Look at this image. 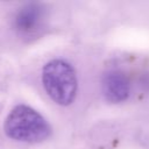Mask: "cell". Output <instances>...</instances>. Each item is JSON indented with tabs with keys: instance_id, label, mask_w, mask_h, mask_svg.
<instances>
[{
	"instance_id": "6da1fadb",
	"label": "cell",
	"mask_w": 149,
	"mask_h": 149,
	"mask_svg": "<svg viewBox=\"0 0 149 149\" xmlns=\"http://www.w3.org/2000/svg\"><path fill=\"white\" fill-rule=\"evenodd\" d=\"M3 128L8 137L27 143L42 142L51 134L49 122L28 105L15 106L7 115Z\"/></svg>"
},
{
	"instance_id": "7a4b0ae2",
	"label": "cell",
	"mask_w": 149,
	"mask_h": 149,
	"mask_svg": "<svg viewBox=\"0 0 149 149\" xmlns=\"http://www.w3.org/2000/svg\"><path fill=\"white\" fill-rule=\"evenodd\" d=\"M42 83L48 95L61 106L72 104L76 98L78 88L76 70L64 59H52L44 64Z\"/></svg>"
},
{
	"instance_id": "3957f363",
	"label": "cell",
	"mask_w": 149,
	"mask_h": 149,
	"mask_svg": "<svg viewBox=\"0 0 149 149\" xmlns=\"http://www.w3.org/2000/svg\"><path fill=\"white\" fill-rule=\"evenodd\" d=\"M44 19L45 10L42 5L36 2L26 3L15 13L13 27L19 35L29 37L37 34L44 23Z\"/></svg>"
},
{
	"instance_id": "277c9868",
	"label": "cell",
	"mask_w": 149,
	"mask_h": 149,
	"mask_svg": "<svg viewBox=\"0 0 149 149\" xmlns=\"http://www.w3.org/2000/svg\"><path fill=\"white\" fill-rule=\"evenodd\" d=\"M102 93L111 102L125 101L130 93V80L128 76L121 70L107 71L101 81Z\"/></svg>"
}]
</instances>
